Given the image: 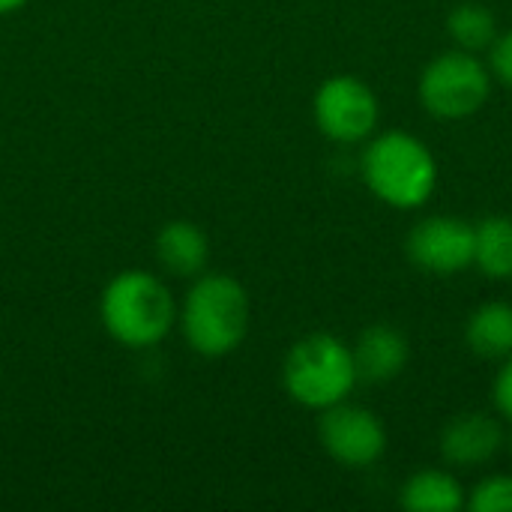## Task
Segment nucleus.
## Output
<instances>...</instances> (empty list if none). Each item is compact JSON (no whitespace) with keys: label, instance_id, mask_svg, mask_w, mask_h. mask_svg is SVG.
<instances>
[{"label":"nucleus","instance_id":"1","mask_svg":"<svg viewBox=\"0 0 512 512\" xmlns=\"http://www.w3.org/2000/svg\"><path fill=\"white\" fill-rule=\"evenodd\" d=\"M249 294L228 273H201L177 309V324L186 345L201 357H228L249 333Z\"/></svg>","mask_w":512,"mask_h":512},{"label":"nucleus","instance_id":"2","mask_svg":"<svg viewBox=\"0 0 512 512\" xmlns=\"http://www.w3.org/2000/svg\"><path fill=\"white\" fill-rule=\"evenodd\" d=\"M105 333L123 348H153L177 324V303L168 285L144 270L117 273L99 300Z\"/></svg>","mask_w":512,"mask_h":512},{"label":"nucleus","instance_id":"3","mask_svg":"<svg viewBox=\"0 0 512 512\" xmlns=\"http://www.w3.org/2000/svg\"><path fill=\"white\" fill-rule=\"evenodd\" d=\"M360 171L372 195L396 210L423 207L438 186V165L432 150L417 135L402 129L375 135L363 150Z\"/></svg>","mask_w":512,"mask_h":512},{"label":"nucleus","instance_id":"4","mask_svg":"<svg viewBox=\"0 0 512 512\" xmlns=\"http://www.w3.org/2000/svg\"><path fill=\"white\" fill-rule=\"evenodd\" d=\"M282 384L285 393L312 411H324L330 405H339L351 396L357 384V366L351 348L330 333H312L285 357L282 366Z\"/></svg>","mask_w":512,"mask_h":512},{"label":"nucleus","instance_id":"5","mask_svg":"<svg viewBox=\"0 0 512 512\" xmlns=\"http://www.w3.org/2000/svg\"><path fill=\"white\" fill-rule=\"evenodd\" d=\"M420 102L438 120H462L477 114L492 93L489 66L471 51H444L420 75Z\"/></svg>","mask_w":512,"mask_h":512},{"label":"nucleus","instance_id":"6","mask_svg":"<svg viewBox=\"0 0 512 512\" xmlns=\"http://www.w3.org/2000/svg\"><path fill=\"white\" fill-rule=\"evenodd\" d=\"M312 111L321 135H327L336 144H357L372 138L381 117L378 96L366 81L354 75L327 78L315 93Z\"/></svg>","mask_w":512,"mask_h":512},{"label":"nucleus","instance_id":"7","mask_svg":"<svg viewBox=\"0 0 512 512\" xmlns=\"http://www.w3.org/2000/svg\"><path fill=\"white\" fill-rule=\"evenodd\" d=\"M318 438L327 456L345 468H369L387 450L384 423L372 411L348 405V399L321 411Z\"/></svg>","mask_w":512,"mask_h":512},{"label":"nucleus","instance_id":"8","mask_svg":"<svg viewBox=\"0 0 512 512\" xmlns=\"http://www.w3.org/2000/svg\"><path fill=\"white\" fill-rule=\"evenodd\" d=\"M408 258L432 276H456L474 264V225L459 216H429L408 234Z\"/></svg>","mask_w":512,"mask_h":512},{"label":"nucleus","instance_id":"9","mask_svg":"<svg viewBox=\"0 0 512 512\" xmlns=\"http://www.w3.org/2000/svg\"><path fill=\"white\" fill-rule=\"evenodd\" d=\"M504 447V429L492 414L471 411L447 423L441 432V456L456 468H480Z\"/></svg>","mask_w":512,"mask_h":512},{"label":"nucleus","instance_id":"10","mask_svg":"<svg viewBox=\"0 0 512 512\" xmlns=\"http://www.w3.org/2000/svg\"><path fill=\"white\" fill-rule=\"evenodd\" d=\"M351 354H354V366H357V381L384 384V381H393L396 375H402L411 351H408V339L396 327L375 324L360 333Z\"/></svg>","mask_w":512,"mask_h":512},{"label":"nucleus","instance_id":"11","mask_svg":"<svg viewBox=\"0 0 512 512\" xmlns=\"http://www.w3.org/2000/svg\"><path fill=\"white\" fill-rule=\"evenodd\" d=\"M156 261L177 279H195L210 261V240L189 219L165 222L156 234Z\"/></svg>","mask_w":512,"mask_h":512},{"label":"nucleus","instance_id":"12","mask_svg":"<svg viewBox=\"0 0 512 512\" xmlns=\"http://www.w3.org/2000/svg\"><path fill=\"white\" fill-rule=\"evenodd\" d=\"M468 348L483 360L512 357V306L510 303H483L465 327Z\"/></svg>","mask_w":512,"mask_h":512},{"label":"nucleus","instance_id":"13","mask_svg":"<svg viewBox=\"0 0 512 512\" xmlns=\"http://www.w3.org/2000/svg\"><path fill=\"white\" fill-rule=\"evenodd\" d=\"M402 507L411 512H459L465 507V489L450 471H417L402 486Z\"/></svg>","mask_w":512,"mask_h":512},{"label":"nucleus","instance_id":"14","mask_svg":"<svg viewBox=\"0 0 512 512\" xmlns=\"http://www.w3.org/2000/svg\"><path fill=\"white\" fill-rule=\"evenodd\" d=\"M474 264L489 279L512 276V219L486 216L474 225Z\"/></svg>","mask_w":512,"mask_h":512},{"label":"nucleus","instance_id":"15","mask_svg":"<svg viewBox=\"0 0 512 512\" xmlns=\"http://www.w3.org/2000/svg\"><path fill=\"white\" fill-rule=\"evenodd\" d=\"M447 30L453 36V42L471 54L492 48L498 39V21L489 12V6H483V3H459L447 18Z\"/></svg>","mask_w":512,"mask_h":512},{"label":"nucleus","instance_id":"16","mask_svg":"<svg viewBox=\"0 0 512 512\" xmlns=\"http://www.w3.org/2000/svg\"><path fill=\"white\" fill-rule=\"evenodd\" d=\"M474 512H512V474H495L477 483L468 498Z\"/></svg>","mask_w":512,"mask_h":512},{"label":"nucleus","instance_id":"17","mask_svg":"<svg viewBox=\"0 0 512 512\" xmlns=\"http://www.w3.org/2000/svg\"><path fill=\"white\" fill-rule=\"evenodd\" d=\"M492 75L512 87V30L501 33L492 45Z\"/></svg>","mask_w":512,"mask_h":512},{"label":"nucleus","instance_id":"18","mask_svg":"<svg viewBox=\"0 0 512 512\" xmlns=\"http://www.w3.org/2000/svg\"><path fill=\"white\" fill-rule=\"evenodd\" d=\"M492 396H495V408H498L507 420H512V357L504 360V366H501V372H498V378H495Z\"/></svg>","mask_w":512,"mask_h":512},{"label":"nucleus","instance_id":"19","mask_svg":"<svg viewBox=\"0 0 512 512\" xmlns=\"http://www.w3.org/2000/svg\"><path fill=\"white\" fill-rule=\"evenodd\" d=\"M30 0H0V15H12L18 9H24Z\"/></svg>","mask_w":512,"mask_h":512}]
</instances>
